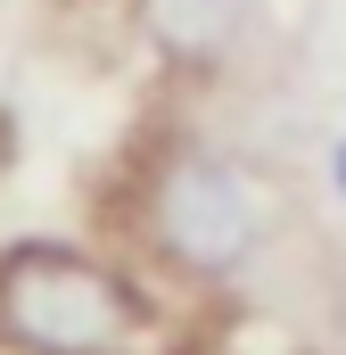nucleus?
Instances as JSON below:
<instances>
[{
  "label": "nucleus",
  "mask_w": 346,
  "mask_h": 355,
  "mask_svg": "<svg viewBox=\"0 0 346 355\" xmlns=\"http://www.w3.org/2000/svg\"><path fill=\"white\" fill-rule=\"evenodd\" d=\"M0 347L8 355H149L157 306L140 281L75 240H8L0 248Z\"/></svg>",
  "instance_id": "f257e3e1"
},
{
  "label": "nucleus",
  "mask_w": 346,
  "mask_h": 355,
  "mask_svg": "<svg viewBox=\"0 0 346 355\" xmlns=\"http://www.w3.org/2000/svg\"><path fill=\"white\" fill-rule=\"evenodd\" d=\"M140 240H149V257L173 265L181 281H239V272L264 257V240H272V198H264V182L239 166V157H223V149H206V141H173L149 157V174H140Z\"/></svg>",
  "instance_id": "f03ea898"
},
{
  "label": "nucleus",
  "mask_w": 346,
  "mask_h": 355,
  "mask_svg": "<svg viewBox=\"0 0 346 355\" xmlns=\"http://www.w3.org/2000/svg\"><path fill=\"white\" fill-rule=\"evenodd\" d=\"M132 25H140V42H149L165 67L206 75V67H223V58L248 42L256 0H132Z\"/></svg>",
  "instance_id": "7ed1b4c3"
},
{
  "label": "nucleus",
  "mask_w": 346,
  "mask_h": 355,
  "mask_svg": "<svg viewBox=\"0 0 346 355\" xmlns=\"http://www.w3.org/2000/svg\"><path fill=\"white\" fill-rule=\"evenodd\" d=\"M330 182H338V198H346V132L330 141Z\"/></svg>",
  "instance_id": "20e7f679"
}]
</instances>
